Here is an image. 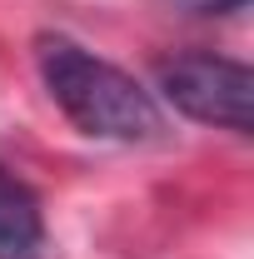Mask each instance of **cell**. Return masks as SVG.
<instances>
[{
	"mask_svg": "<svg viewBox=\"0 0 254 259\" xmlns=\"http://www.w3.org/2000/svg\"><path fill=\"white\" fill-rule=\"evenodd\" d=\"M155 85H159V95L170 100L185 120H194V125L249 135V120H254L249 65L229 60V55H209V50H190V55L159 60Z\"/></svg>",
	"mask_w": 254,
	"mask_h": 259,
	"instance_id": "cell-2",
	"label": "cell"
},
{
	"mask_svg": "<svg viewBox=\"0 0 254 259\" xmlns=\"http://www.w3.org/2000/svg\"><path fill=\"white\" fill-rule=\"evenodd\" d=\"M40 244H45L40 199L30 194L25 180H15L0 164V259H35Z\"/></svg>",
	"mask_w": 254,
	"mask_h": 259,
	"instance_id": "cell-3",
	"label": "cell"
},
{
	"mask_svg": "<svg viewBox=\"0 0 254 259\" xmlns=\"http://www.w3.org/2000/svg\"><path fill=\"white\" fill-rule=\"evenodd\" d=\"M35 70L45 95L55 100L70 125L95 140H155L164 130L159 100L120 65L100 60L70 35H40L35 40Z\"/></svg>",
	"mask_w": 254,
	"mask_h": 259,
	"instance_id": "cell-1",
	"label": "cell"
}]
</instances>
